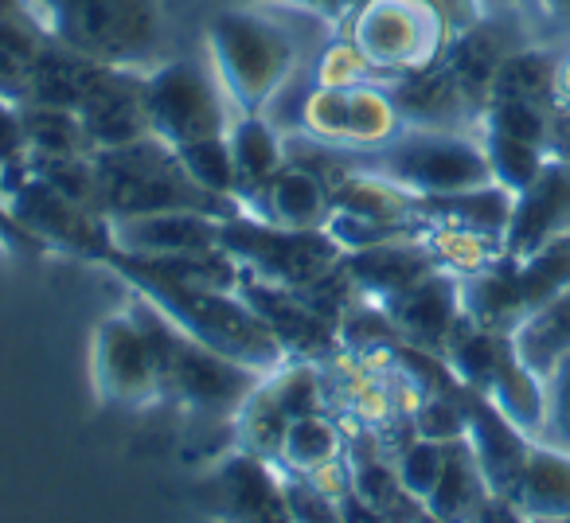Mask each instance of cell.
<instances>
[{
    "mask_svg": "<svg viewBox=\"0 0 570 523\" xmlns=\"http://www.w3.org/2000/svg\"><path fill=\"white\" fill-rule=\"evenodd\" d=\"M0 17H4V20H28L24 17V0H0Z\"/></svg>",
    "mask_w": 570,
    "mask_h": 523,
    "instance_id": "ee69618b",
    "label": "cell"
},
{
    "mask_svg": "<svg viewBox=\"0 0 570 523\" xmlns=\"http://www.w3.org/2000/svg\"><path fill=\"white\" fill-rule=\"evenodd\" d=\"M4 246H9V230L0 227V250H4Z\"/></svg>",
    "mask_w": 570,
    "mask_h": 523,
    "instance_id": "f6af8a7d",
    "label": "cell"
},
{
    "mask_svg": "<svg viewBox=\"0 0 570 523\" xmlns=\"http://www.w3.org/2000/svg\"><path fill=\"white\" fill-rule=\"evenodd\" d=\"M403 114H399L395 98L387 90V79L360 82L348 90V121H344V149H380L403 129Z\"/></svg>",
    "mask_w": 570,
    "mask_h": 523,
    "instance_id": "83f0119b",
    "label": "cell"
},
{
    "mask_svg": "<svg viewBox=\"0 0 570 523\" xmlns=\"http://www.w3.org/2000/svg\"><path fill=\"white\" fill-rule=\"evenodd\" d=\"M539 0H476L481 17H497V12H520V9H535Z\"/></svg>",
    "mask_w": 570,
    "mask_h": 523,
    "instance_id": "b9f144b4",
    "label": "cell"
},
{
    "mask_svg": "<svg viewBox=\"0 0 570 523\" xmlns=\"http://www.w3.org/2000/svg\"><path fill=\"white\" fill-rule=\"evenodd\" d=\"M176 157H180L184 172L207 191L215 196L219 204L235 207V157H230V141L227 134H215V137H196V141H184L176 145Z\"/></svg>",
    "mask_w": 570,
    "mask_h": 523,
    "instance_id": "d6a6232c",
    "label": "cell"
},
{
    "mask_svg": "<svg viewBox=\"0 0 570 523\" xmlns=\"http://www.w3.org/2000/svg\"><path fill=\"white\" fill-rule=\"evenodd\" d=\"M512 344L539 375H547L562 356H570V289L515 325Z\"/></svg>",
    "mask_w": 570,
    "mask_h": 523,
    "instance_id": "f1b7e54d",
    "label": "cell"
},
{
    "mask_svg": "<svg viewBox=\"0 0 570 523\" xmlns=\"http://www.w3.org/2000/svg\"><path fill=\"white\" fill-rule=\"evenodd\" d=\"M246 4H258V9H289V12H309L317 0H246Z\"/></svg>",
    "mask_w": 570,
    "mask_h": 523,
    "instance_id": "7bdbcfd3",
    "label": "cell"
},
{
    "mask_svg": "<svg viewBox=\"0 0 570 523\" xmlns=\"http://www.w3.org/2000/svg\"><path fill=\"white\" fill-rule=\"evenodd\" d=\"M515 515L531 520H570V450L535 437L528 465L512 496Z\"/></svg>",
    "mask_w": 570,
    "mask_h": 523,
    "instance_id": "44dd1931",
    "label": "cell"
},
{
    "mask_svg": "<svg viewBox=\"0 0 570 523\" xmlns=\"http://www.w3.org/2000/svg\"><path fill=\"white\" fill-rule=\"evenodd\" d=\"M98 266L118 274L137 297H145L160 317H168L191 341L238 359L250 372L269 375L289 359L282 341L274 336V328L258 317V309L238 289L199 286V282L153 270L149 262L126 258V254H106Z\"/></svg>",
    "mask_w": 570,
    "mask_h": 523,
    "instance_id": "6da1fadb",
    "label": "cell"
},
{
    "mask_svg": "<svg viewBox=\"0 0 570 523\" xmlns=\"http://www.w3.org/2000/svg\"><path fill=\"white\" fill-rule=\"evenodd\" d=\"M24 17L48 43L110 67L145 71L165 40L160 0H24Z\"/></svg>",
    "mask_w": 570,
    "mask_h": 523,
    "instance_id": "7a4b0ae2",
    "label": "cell"
},
{
    "mask_svg": "<svg viewBox=\"0 0 570 523\" xmlns=\"http://www.w3.org/2000/svg\"><path fill=\"white\" fill-rule=\"evenodd\" d=\"M0 211L20 235L51 246L59 254L102 262L110 254V227L106 215L95 211L82 199L67 196L51 180H43L36 168L17 165L0 172Z\"/></svg>",
    "mask_w": 570,
    "mask_h": 523,
    "instance_id": "ba28073f",
    "label": "cell"
},
{
    "mask_svg": "<svg viewBox=\"0 0 570 523\" xmlns=\"http://www.w3.org/2000/svg\"><path fill=\"white\" fill-rule=\"evenodd\" d=\"M344 278L352 282L360 302L372 305H387L395 294L411 289L414 282H422L426 274H434V254L422 243V235H403V238H387V243L364 246V250H348L341 258Z\"/></svg>",
    "mask_w": 570,
    "mask_h": 523,
    "instance_id": "e0dca14e",
    "label": "cell"
},
{
    "mask_svg": "<svg viewBox=\"0 0 570 523\" xmlns=\"http://www.w3.org/2000/svg\"><path fill=\"white\" fill-rule=\"evenodd\" d=\"M223 250L243 266V274L289 289L313 286L328 270H336L344 258V250L325 227L289 230L243 211H230L223 219Z\"/></svg>",
    "mask_w": 570,
    "mask_h": 523,
    "instance_id": "9c48e42d",
    "label": "cell"
},
{
    "mask_svg": "<svg viewBox=\"0 0 570 523\" xmlns=\"http://www.w3.org/2000/svg\"><path fill=\"white\" fill-rule=\"evenodd\" d=\"M547 379V422H543V442H554L570 450V356H562Z\"/></svg>",
    "mask_w": 570,
    "mask_h": 523,
    "instance_id": "8d00e7d4",
    "label": "cell"
},
{
    "mask_svg": "<svg viewBox=\"0 0 570 523\" xmlns=\"http://www.w3.org/2000/svg\"><path fill=\"white\" fill-rule=\"evenodd\" d=\"M445 453H450V442H434V437H422V434H411V442H406L403 450L391 453L406 496H411L419 507L426 504V496L434 492L438 476H442Z\"/></svg>",
    "mask_w": 570,
    "mask_h": 523,
    "instance_id": "836d02e7",
    "label": "cell"
},
{
    "mask_svg": "<svg viewBox=\"0 0 570 523\" xmlns=\"http://www.w3.org/2000/svg\"><path fill=\"white\" fill-rule=\"evenodd\" d=\"M484 500H492L489 481H484L469 442L458 437V442H450L445 468H442V476H438L434 492L426 496V504H422V512L438 515V520H465V515L481 512Z\"/></svg>",
    "mask_w": 570,
    "mask_h": 523,
    "instance_id": "d4e9b609",
    "label": "cell"
},
{
    "mask_svg": "<svg viewBox=\"0 0 570 523\" xmlns=\"http://www.w3.org/2000/svg\"><path fill=\"white\" fill-rule=\"evenodd\" d=\"M28 160V134H24V110L9 98H0V172L24 165Z\"/></svg>",
    "mask_w": 570,
    "mask_h": 523,
    "instance_id": "74e56055",
    "label": "cell"
},
{
    "mask_svg": "<svg viewBox=\"0 0 570 523\" xmlns=\"http://www.w3.org/2000/svg\"><path fill=\"white\" fill-rule=\"evenodd\" d=\"M562 230H570V160L551 157L528 188L515 191L504 250L523 254Z\"/></svg>",
    "mask_w": 570,
    "mask_h": 523,
    "instance_id": "d6986e66",
    "label": "cell"
},
{
    "mask_svg": "<svg viewBox=\"0 0 570 523\" xmlns=\"http://www.w3.org/2000/svg\"><path fill=\"white\" fill-rule=\"evenodd\" d=\"M344 121H348V90L313 82L297 106V129L317 141L344 145Z\"/></svg>",
    "mask_w": 570,
    "mask_h": 523,
    "instance_id": "e575fe53",
    "label": "cell"
},
{
    "mask_svg": "<svg viewBox=\"0 0 570 523\" xmlns=\"http://www.w3.org/2000/svg\"><path fill=\"white\" fill-rule=\"evenodd\" d=\"M289 411L282 406V398L274 395L269 379L262 375L258 387L243 398V406L235 411L230 426H235V445L238 450H250L258 457L277 461V450H282V437L289 430Z\"/></svg>",
    "mask_w": 570,
    "mask_h": 523,
    "instance_id": "f546056e",
    "label": "cell"
},
{
    "mask_svg": "<svg viewBox=\"0 0 570 523\" xmlns=\"http://www.w3.org/2000/svg\"><path fill=\"white\" fill-rule=\"evenodd\" d=\"M360 4H364V0H317V4H313V20H321V24H328L333 32H341Z\"/></svg>",
    "mask_w": 570,
    "mask_h": 523,
    "instance_id": "f35d334b",
    "label": "cell"
},
{
    "mask_svg": "<svg viewBox=\"0 0 570 523\" xmlns=\"http://www.w3.org/2000/svg\"><path fill=\"white\" fill-rule=\"evenodd\" d=\"M352 157H356V165L372 168L375 176L399 184L419 199L497 184L481 137L469 134V129L403 126L387 145L364 152L352 149Z\"/></svg>",
    "mask_w": 570,
    "mask_h": 523,
    "instance_id": "5b68a950",
    "label": "cell"
},
{
    "mask_svg": "<svg viewBox=\"0 0 570 523\" xmlns=\"http://www.w3.org/2000/svg\"><path fill=\"white\" fill-rule=\"evenodd\" d=\"M465 442H469V450H473L476 465H481L484 481H489L492 500L512 504L515 484H520L535 437L523 434L520 426H512V422H508L484 395L469 391L465 395Z\"/></svg>",
    "mask_w": 570,
    "mask_h": 523,
    "instance_id": "2e32d148",
    "label": "cell"
},
{
    "mask_svg": "<svg viewBox=\"0 0 570 523\" xmlns=\"http://www.w3.org/2000/svg\"><path fill=\"white\" fill-rule=\"evenodd\" d=\"M380 71L364 59V51L348 40L344 32H336L333 40L321 48L317 63H313V82L321 87H336V90H352L360 82H375Z\"/></svg>",
    "mask_w": 570,
    "mask_h": 523,
    "instance_id": "d590c367",
    "label": "cell"
},
{
    "mask_svg": "<svg viewBox=\"0 0 570 523\" xmlns=\"http://www.w3.org/2000/svg\"><path fill=\"white\" fill-rule=\"evenodd\" d=\"M129 309L137 313L153 348H157L160 395H165V403L180 406L188 418H219V422L235 418V411L258 387L262 375L250 372L246 364H238V359L223 356V352L207 348V344L191 341L173 320L160 317L145 297L134 294Z\"/></svg>",
    "mask_w": 570,
    "mask_h": 523,
    "instance_id": "277c9868",
    "label": "cell"
},
{
    "mask_svg": "<svg viewBox=\"0 0 570 523\" xmlns=\"http://www.w3.org/2000/svg\"><path fill=\"white\" fill-rule=\"evenodd\" d=\"M383 313H387L391 328H395V336L403 344L442 356L445 341H450L453 328L465 317V309H461V282L453 274L434 270L422 282H414L411 289L391 297L383 305Z\"/></svg>",
    "mask_w": 570,
    "mask_h": 523,
    "instance_id": "9a60e30c",
    "label": "cell"
},
{
    "mask_svg": "<svg viewBox=\"0 0 570 523\" xmlns=\"http://www.w3.org/2000/svg\"><path fill=\"white\" fill-rule=\"evenodd\" d=\"M204 56L235 114H269L297 71V40L258 4L223 9L207 20Z\"/></svg>",
    "mask_w": 570,
    "mask_h": 523,
    "instance_id": "3957f363",
    "label": "cell"
},
{
    "mask_svg": "<svg viewBox=\"0 0 570 523\" xmlns=\"http://www.w3.org/2000/svg\"><path fill=\"white\" fill-rule=\"evenodd\" d=\"M227 141L230 157H235V204L250 199L289 160L285 157V134L269 114H235Z\"/></svg>",
    "mask_w": 570,
    "mask_h": 523,
    "instance_id": "7402d4cb",
    "label": "cell"
},
{
    "mask_svg": "<svg viewBox=\"0 0 570 523\" xmlns=\"http://www.w3.org/2000/svg\"><path fill=\"white\" fill-rule=\"evenodd\" d=\"M348 453V434L341 430V422L328 411H313V414H297L289 422L282 437V450H277V465L285 473L309 476L317 473L321 465L344 457Z\"/></svg>",
    "mask_w": 570,
    "mask_h": 523,
    "instance_id": "484cf974",
    "label": "cell"
},
{
    "mask_svg": "<svg viewBox=\"0 0 570 523\" xmlns=\"http://www.w3.org/2000/svg\"><path fill=\"white\" fill-rule=\"evenodd\" d=\"M223 219L227 215L199 211V207L114 215V219H106V227H110V254H126V258H176V254L219 250Z\"/></svg>",
    "mask_w": 570,
    "mask_h": 523,
    "instance_id": "4fadbf2b",
    "label": "cell"
},
{
    "mask_svg": "<svg viewBox=\"0 0 570 523\" xmlns=\"http://www.w3.org/2000/svg\"><path fill=\"white\" fill-rule=\"evenodd\" d=\"M535 12L547 20V24H554L559 32L570 36V0H539Z\"/></svg>",
    "mask_w": 570,
    "mask_h": 523,
    "instance_id": "60d3db41",
    "label": "cell"
},
{
    "mask_svg": "<svg viewBox=\"0 0 570 523\" xmlns=\"http://www.w3.org/2000/svg\"><path fill=\"white\" fill-rule=\"evenodd\" d=\"M554 106L559 114H570V51L554 56Z\"/></svg>",
    "mask_w": 570,
    "mask_h": 523,
    "instance_id": "ab89813d",
    "label": "cell"
},
{
    "mask_svg": "<svg viewBox=\"0 0 570 523\" xmlns=\"http://www.w3.org/2000/svg\"><path fill=\"white\" fill-rule=\"evenodd\" d=\"M215 512L230 520H289L285 468L250 450H230L212 468Z\"/></svg>",
    "mask_w": 570,
    "mask_h": 523,
    "instance_id": "5bb4252c",
    "label": "cell"
},
{
    "mask_svg": "<svg viewBox=\"0 0 570 523\" xmlns=\"http://www.w3.org/2000/svg\"><path fill=\"white\" fill-rule=\"evenodd\" d=\"M98 207L106 219L114 215L165 211V207H199V211L230 215L235 207L207 196L188 172H184L176 145L149 134L118 149H98Z\"/></svg>",
    "mask_w": 570,
    "mask_h": 523,
    "instance_id": "8992f818",
    "label": "cell"
},
{
    "mask_svg": "<svg viewBox=\"0 0 570 523\" xmlns=\"http://www.w3.org/2000/svg\"><path fill=\"white\" fill-rule=\"evenodd\" d=\"M20 110H24L28 157H82V152H95L87 126L75 110L40 102H28Z\"/></svg>",
    "mask_w": 570,
    "mask_h": 523,
    "instance_id": "4dcf8cb0",
    "label": "cell"
},
{
    "mask_svg": "<svg viewBox=\"0 0 570 523\" xmlns=\"http://www.w3.org/2000/svg\"><path fill=\"white\" fill-rule=\"evenodd\" d=\"M90 387L114 411H149L160 395L157 348L129 305L106 313L90 333Z\"/></svg>",
    "mask_w": 570,
    "mask_h": 523,
    "instance_id": "8fae6325",
    "label": "cell"
},
{
    "mask_svg": "<svg viewBox=\"0 0 570 523\" xmlns=\"http://www.w3.org/2000/svg\"><path fill=\"white\" fill-rule=\"evenodd\" d=\"M380 79L422 71L438 63L458 32L438 0H364L341 28Z\"/></svg>",
    "mask_w": 570,
    "mask_h": 523,
    "instance_id": "52a82bcc",
    "label": "cell"
},
{
    "mask_svg": "<svg viewBox=\"0 0 570 523\" xmlns=\"http://www.w3.org/2000/svg\"><path fill=\"white\" fill-rule=\"evenodd\" d=\"M238 211L274 223V227L321 230L328 223V211H333V191L313 168L285 160L250 199L238 204Z\"/></svg>",
    "mask_w": 570,
    "mask_h": 523,
    "instance_id": "ac0fdd59",
    "label": "cell"
},
{
    "mask_svg": "<svg viewBox=\"0 0 570 523\" xmlns=\"http://www.w3.org/2000/svg\"><path fill=\"white\" fill-rule=\"evenodd\" d=\"M508 258H512V278L523 317L570 289V230L543 238V243L523 254H508Z\"/></svg>",
    "mask_w": 570,
    "mask_h": 523,
    "instance_id": "cb8c5ba5",
    "label": "cell"
},
{
    "mask_svg": "<svg viewBox=\"0 0 570 523\" xmlns=\"http://www.w3.org/2000/svg\"><path fill=\"white\" fill-rule=\"evenodd\" d=\"M484 398L504 414L512 426H520L523 434L543 437V422H547V379L528 364V359L515 352L512 336H508V348L500 356L497 372H492Z\"/></svg>",
    "mask_w": 570,
    "mask_h": 523,
    "instance_id": "603a6c76",
    "label": "cell"
},
{
    "mask_svg": "<svg viewBox=\"0 0 570 523\" xmlns=\"http://www.w3.org/2000/svg\"><path fill=\"white\" fill-rule=\"evenodd\" d=\"M387 90L395 98L399 114L406 126H442V129H461L465 121H476L473 98L465 95V87L458 82V75L445 67V59L422 67V71L399 75L387 79Z\"/></svg>",
    "mask_w": 570,
    "mask_h": 523,
    "instance_id": "ffe728a7",
    "label": "cell"
},
{
    "mask_svg": "<svg viewBox=\"0 0 570 523\" xmlns=\"http://www.w3.org/2000/svg\"><path fill=\"white\" fill-rule=\"evenodd\" d=\"M43 40L28 20H4L0 17V98L24 106L28 95H32V75L36 63H40Z\"/></svg>",
    "mask_w": 570,
    "mask_h": 523,
    "instance_id": "1f68e13d",
    "label": "cell"
},
{
    "mask_svg": "<svg viewBox=\"0 0 570 523\" xmlns=\"http://www.w3.org/2000/svg\"><path fill=\"white\" fill-rule=\"evenodd\" d=\"M422 243L434 254V266L442 274H453V278H469V274L489 270L492 262L504 258V238L489 235V230L476 227H453V223H430V227L419 230Z\"/></svg>",
    "mask_w": 570,
    "mask_h": 523,
    "instance_id": "4316f807",
    "label": "cell"
},
{
    "mask_svg": "<svg viewBox=\"0 0 570 523\" xmlns=\"http://www.w3.org/2000/svg\"><path fill=\"white\" fill-rule=\"evenodd\" d=\"M145 114H149L153 134L165 137L168 145L227 134L235 121V110H230L207 56L157 59L145 71Z\"/></svg>",
    "mask_w": 570,
    "mask_h": 523,
    "instance_id": "30bf717a",
    "label": "cell"
},
{
    "mask_svg": "<svg viewBox=\"0 0 570 523\" xmlns=\"http://www.w3.org/2000/svg\"><path fill=\"white\" fill-rule=\"evenodd\" d=\"M145 71H137V67L90 63L75 114L87 126L95 152L118 149V145H129L137 137L153 134L149 114H145Z\"/></svg>",
    "mask_w": 570,
    "mask_h": 523,
    "instance_id": "7c38bea8",
    "label": "cell"
}]
</instances>
